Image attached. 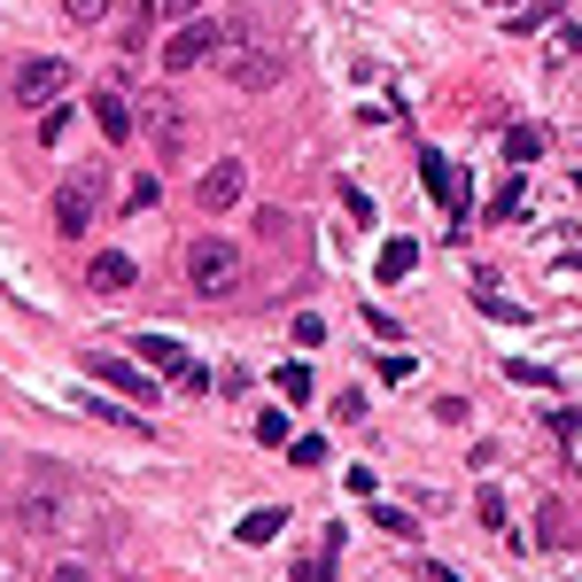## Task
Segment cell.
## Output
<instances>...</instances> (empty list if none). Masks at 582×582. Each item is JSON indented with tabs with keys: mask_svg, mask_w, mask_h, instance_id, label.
<instances>
[{
	"mask_svg": "<svg viewBox=\"0 0 582 582\" xmlns=\"http://www.w3.org/2000/svg\"><path fill=\"white\" fill-rule=\"evenodd\" d=\"M62 94H70V62L62 55H24L9 70V102H24V109H55Z\"/></svg>",
	"mask_w": 582,
	"mask_h": 582,
	"instance_id": "6da1fadb",
	"label": "cell"
},
{
	"mask_svg": "<svg viewBox=\"0 0 582 582\" xmlns=\"http://www.w3.org/2000/svg\"><path fill=\"white\" fill-rule=\"evenodd\" d=\"M233 272H241V257H233V241H225V233L187 241V288H195V295H225Z\"/></svg>",
	"mask_w": 582,
	"mask_h": 582,
	"instance_id": "7a4b0ae2",
	"label": "cell"
},
{
	"mask_svg": "<svg viewBox=\"0 0 582 582\" xmlns=\"http://www.w3.org/2000/svg\"><path fill=\"white\" fill-rule=\"evenodd\" d=\"M218 62H225V78H233V94H272L280 78H288V62H280L272 47H248V39L218 47Z\"/></svg>",
	"mask_w": 582,
	"mask_h": 582,
	"instance_id": "3957f363",
	"label": "cell"
},
{
	"mask_svg": "<svg viewBox=\"0 0 582 582\" xmlns=\"http://www.w3.org/2000/svg\"><path fill=\"white\" fill-rule=\"evenodd\" d=\"M225 39H233L225 24H210V16H187V24H172V39H163V70L179 78V70H195V62H210Z\"/></svg>",
	"mask_w": 582,
	"mask_h": 582,
	"instance_id": "277c9868",
	"label": "cell"
},
{
	"mask_svg": "<svg viewBox=\"0 0 582 582\" xmlns=\"http://www.w3.org/2000/svg\"><path fill=\"white\" fill-rule=\"evenodd\" d=\"M94 210H102V172H70V179L55 187V233H62V241L86 233Z\"/></svg>",
	"mask_w": 582,
	"mask_h": 582,
	"instance_id": "5b68a950",
	"label": "cell"
},
{
	"mask_svg": "<svg viewBox=\"0 0 582 582\" xmlns=\"http://www.w3.org/2000/svg\"><path fill=\"white\" fill-rule=\"evenodd\" d=\"M132 350H140V365H148L155 381H179V388H210V373H202V365H195V358H187V350H179L172 335H140Z\"/></svg>",
	"mask_w": 582,
	"mask_h": 582,
	"instance_id": "8992f818",
	"label": "cell"
},
{
	"mask_svg": "<svg viewBox=\"0 0 582 582\" xmlns=\"http://www.w3.org/2000/svg\"><path fill=\"white\" fill-rule=\"evenodd\" d=\"M241 195H248V163H241V155H225V163H210V172L195 179V202H202L210 218H218V210H233Z\"/></svg>",
	"mask_w": 582,
	"mask_h": 582,
	"instance_id": "52a82bcc",
	"label": "cell"
},
{
	"mask_svg": "<svg viewBox=\"0 0 582 582\" xmlns=\"http://www.w3.org/2000/svg\"><path fill=\"white\" fill-rule=\"evenodd\" d=\"M420 187L451 210V225H466V187H458V172H451V155H443V148H420Z\"/></svg>",
	"mask_w": 582,
	"mask_h": 582,
	"instance_id": "ba28073f",
	"label": "cell"
},
{
	"mask_svg": "<svg viewBox=\"0 0 582 582\" xmlns=\"http://www.w3.org/2000/svg\"><path fill=\"white\" fill-rule=\"evenodd\" d=\"M86 373H94V381H109V388H125V396H155V373H148V365H132V358L94 350V358H86Z\"/></svg>",
	"mask_w": 582,
	"mask_h": 582,
	"instance_id": "9c48e42d",
	"label": "cell"
},
{
	"mask_svg": "<svg viewBox=\"0 0 582 582\" xmlns=\"http://www.w3.org/2000/svg\"><path fill=\"white\" fill-rule=\"evenodd\" d=\"M86 117L102 125V140H132V102H125L117 86H102V94L86 102Z\"/></svg>",
	"mask_w": 582,
	"mask_h": 582,
	"instance_id": "30bf717a",
	"label": "cell"
},
{
	"mask_svg": "<svg viewBox=\"0 0 582 582\" xmlns=\"http://www.w3.org/2000/svg\"><path fill=\"white\" fill-rule=\"evenodd\" d=\"M335 559H342V528H318V544L295 559V582H335Z\"/></svg>",
	"mask_w": 582,
	"mask_h": 582,
	"instance_id": "8fae6325",
	"label": "cell"
},
{
	"mask_svg": "<svg viewBox=\"0 0 582 582\" xmlns=\"http://www.w3.org/2000/svg\"><path fill=\"white\" fill-rule=\"evenodd\" d=\"M86 288L94 295H125L132 288V257H125V248H102V257L86 265Z\"/></svg>",
	"mask_w": 582,
	"mask_h": 582,
	"instance_id": "7c38bea8",
	"label": "cell"
},
{
	"mask_svg": "<svg viewBox=\"0 0 582 582\" xmlns=\"http://www.w3.org/2000/svg\"><path fill=\"white\" fill-rule=\"evenodd\" d=\"M474 311H481V318H497V326H528V311H521L513 295H497V280H489V272H474Z\"/></svg>",
	"mask_w": 582,
	"mask_h": 582,
	"instance_id": "4fadbf2b",
	"label": "cell"
},
{
	"mask_svg": "<svg viewBox=\"0 0 582 582\" xmlns=\"http://www.w3.org/2000/svg\"><path fill=\"white\" fill-rule=\"evenodd\" d=\"M280 528H288V513H280V505H257V513L233 521V544H272Z\"/></svg>",
	"mask_w": 582,
	"mask_h": 582,
	"instance_id": "5bb4252c",
	"label": "cell"
},
{
	"mask_svg": "<svg viewBox=\"0 0 582 582\" xmlns=\"http://www.w3.org/2000/svg\"><path fill=\"white\" fill-rule=\"evenodd\" d=\"M411 265H420V241L396 233V241H381V265H373V272H381V280H411Z\"/></svg>",
	"mask_w": 582,
	"mask_h": 582,
	"instance_id": "9a60e30c",
	"label": "cell"
},
{
	"mask_svg": "<svg viewBox=\"0 0 582 582\" xmlns=\"http://www.w3.org/2000/svg\"><path fill=\"white\" fill-rule=\"evenodd\" d=\"M521 179H528V172H513V163H505V187H497V195H489V210H481L489 225H505V218H521V195H528Z\"/></svg>",
	"mask_w": 582,
	"mask_h": 582,
	"instance_id": "2e32d148",
	"label": "cell"
},
{
	"mask_svg": "<svg viewBox=\"0 0 582 582\" xmlns=\"http://www.w3.org/2000/svg\"><path fill=\"white\" fill-rule=\"evenodd\" d=\"M536 155H544V125H513V132H505V163H513V172H528Z\"/></svg>",
	"mask_w": 582,
	"mask_h": 582,
	"instance_id": "e0dca14e",
	"label": "cell"
},
{
	"mask_svg": "<svg viewBox=\"0 0 582 582\" xmlns=\"http://www.w3.org/2000/svg\"><path fill=\"white\" fill-rule=\"evenodd\" d=\"M272 388H280L288 404H311V365H280V373H272Z\"/></svg>",
	"mask_w": 582,
	"mask_h": 582,
	"instance_id": "ac0fdd59",
	"label": "cell"
},
{
	"mask_svg": "<svg viewBox=\"0 0 582 582\" xmlns=\"http://www.w3.org/2000/svg\"><path fill=\"white\" fill-rule=\"evenodd\" d=\"M179 140H187V117H179V109H155V148H163V155H172Z\"/></svg>",
	"mask_w": 582,
	"mask_h": 582,
	"instance_id": "d6986e66",
	"label": "cell"
},
{
	"mask_svg": "<svg viewBox=\"0 0 582 582\" xmlns=\"http://www.w3.org/2000/svg\"><path fill=\"white\" fill-rule=\"evenodd\" d=\"M288 435H295V428H288V411H257V443L288 451Z\"/></svg>",
	"mask_w": 582,
	"mask_h": 582,
	"instance_id": "ffe728a7",
	"label": "cell"
},
{
	"mask_svg": "<svg viewBox=\"0 0 582 582\" xmlns=\"http://www.w3.org/2000/svg\"><path fill=\"white\" fill-rule=\"evenodd\" d=\"M373 528H381V536H420V521L396 513V505H373Z\"/></svg>",
	"mask_w": 582,
	"mask_h": 582,
	"instance_id": "44dd1931",
	"label": "cell"
},
{
	"mask_svg": "<svg viewBox=\"0 0 582 582\" xmlns=\"http://www.w3.org/2000/svg\"><path fill=\"white\" fill-rule=\"evenodd\" d=\"M155 195H163V179H155V172H140V179L125 187V210H155Z\"/></svg>",
	"mask_w": 582,
	"mask_h": 582,
	"instance_id": "7402d4cb",
	"label": "cell"
},
{
	"mask_svg": "<svg viewBox=\"0 0 582 582\" xmlns=\"http://www.w3.org/2000/svg\"><path fill=\"white\" fill-rule=\"evenodd\" d=\"M288 458L295 466H326V435H288Z\"/></svg>",
	"mask_w": 582,
	"mask_h": 582,
	"instance_id": "603a6c76",
	"label": "cell"
},
{
	"mask_svg": "<svg viewBox=\"0 0 582 582\" xmlns=\"http://www.w3.org/2000/svg\"><path fill=\"white\" fill-rule=\"evenodd\" d=\"M109 9H117V0H62V16H70V24H102Z\"/></svg>",
	"mask_w": 582,
	"mask_h": 582,
	"instance_id": "cb8c5ba5",
	"label": "cell"
},
{
	"mask_svg": "<svg viewBox=\"0 0 582 582\" xmlns=\"http://www.w3.org/2000/svg\"><path fill=\"white\" fill-rule=\"evenodd\" d=\"M342 210H350V218H358V225H373V195H365V187H358V179H342Z\"/></svg>",
	"mask_w": 582,
	"mask_h": 582,
	"instance_id": "d4e9b609",
	"label": "cell"
},
{
	"mask_svg": "<svg viewBox=\"0 0 582 582\" xmlns=\"http://www.w3.org/2000/svg\"><path fill=\"white\" fill-rule=\"evenodd\" d=\"M474 513H481V528H505V497L481 489V497H474Z\"/></svg>",
	"mask_w": 582,
	"mask_h": 582,
	"instance_id": "484cf974",
	"label": "cell"
},
{
	"mask_svg": "<svg viewBox=\"0 0 582 582\" xmlns=\"http://www.w3.org/2000/svg\"><path fill=\"white\" fill-rule=\"evenodd\" d=\"M505 381H521V388H544V365H536V358H505Z\"/></svg>",
	"mask_w": 582,
	"mask_h": 582,
	"instance_id": "4316f807",
	"label": "cell"
},
{
	"mask_svg": "<svg viewBox=\"0 0 582 582\" xmlns=\"http://www.w3.org/2000/svg\"><path fill=\"white\" fill-rule=\"evenodd\" d=\"M295 342H303V350H318V342H326V318H318V311H303V318H295Z\"/></svg>",
	"mask_w": 582,
	"mask_h": 582,
	"instance_id": "83f0119b",
	"label": "cell"
},
{
	"mask_svg": "<svg viewBox=\"0 0 582 582\" xmlns=\"http://www.w3.org/2000/svg\"><path fill=\"white\" fill-rule=\"evenodd\" d=\"M335 420H342V428H358V420H365V396H358V388H342V396H335Z\"/></svg>",
	"mask_w": 582,
	"mask_h": 582,
	"instance_id": "f1b7e54d",
	"label": "cell"
},
{
	"mask_svg": "<svg viewBox=\"0 0 582 582\" xmlns=\"http://www.w3.org/2000/svg\"><path fill=\"white\" fill-rule=\"evenodd\" d=\"M210 0H155V16H172V24H187V16H202Z\"/></svg>",
	"mask_w": 582,
	"mask_h": 582,
	"instance_id": "f546056e",
	"label": "cell"
},
{
	"mask_svg": "<svg viewBox=\"0 0 582 582\" xmlns=\"http://www.w3.org/2000/svg\"><path fill=\"white\" fill-rule=\"evenodd\" d=\"M536 24H559V0H544V9H521L513 32H536Z\"/></svg>",
	"mask_w": 582,
	"mask_h": 582,
	"instance_id": "4dcf8cb0",
	"label": "cell"
},
{
	"mask_svg": "<svg viewBox=\"0 0 582 582\" xmlns=\"http://www.w3.org/2000/svg\"><path fill=\"white\" fill-rule=\"evenodd\" d=\"M381 381H411V350H388L381 358Z\"/></svg>",
	"mask_w": 582,
	"mask_h": 582,
	"instance_id": "1f68e13d",
	"label": "cell"
},
{
	"mask_svg": "<svg viewBox=\"0 0 582 582\" xmlns=\"http://www.w3.org/2000/svg\"><path fill=\"white\" fill-rule=\"evenodd\" d=\"M342 489H350V497H373L381 481H373V466H350V474H342Z\"/></svg>",
	"mask_w": 582,
	"mask_h": 582,
	"instance_id": "d6a6232c",
	"label": "cell"
},
{
	"mask_svg": "<svg viewBox=\"0 0 582 582\" xmlns=\"http://www.w3.org/2000/svg\"><path fill=\"white\" fill-rule=\"evenodd\" d=\"M47 582H94V574H86V567H55Z\"/></svg>",
	"mask_w": 582,
	"mask_h": 582,
	"instance_id": "836d02e7",
	"label": "cell"
},
{
	"mask_svg": "<svg viewBox=\"0 0 582 582\" xmlns=\"http://www.w3.org/2000/svg\"><path fill=\"white\" fill-rule=\"evenodd\" d=\"M420 582H458V574H451V567H435V559H428V567H420Z\"/></svg>",
	"mask_w": 582,
	"mask_h": 582,
	"instance_id": "e575fe53",
	"label": "cell"
},
{
	"mask_svg": "<svg viewBox=\"0 0 582 582\" xmlns=\"http://www.w3.org/2000/svg\"><path fill=\"white\" fill-rule=\"evenodd\" d=\"M559 39H567V47H574V55H582V24H567V32H559Z\"/></svg>",
	"mask_w": 582,
	"mask_h": 582,
	"instance_id": "d590c367",
	"label": "cell"
},
{
	"mask_svg": "<svg viewBox=\"0 0 582 582\" xmlns=\"http://www.w3.org/2000/svg\"><path fill=\"white\" fill-rule=\"evenodd\" d=\"M489 9H505V0H489Z\"/></svg>",
	"mask_w": 582,
	"mask_h": 582,
	"instance_id": "8d00e7d4",
	"label": "cell"
}]
</instances>
